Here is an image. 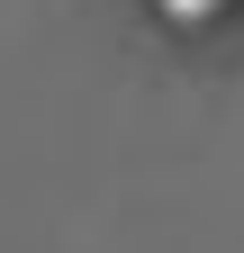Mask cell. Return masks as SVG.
<instances>
[{"label": "cell", "instance_id": "obj_1", "mask_svg": "<svg viewBox=\"0 0 244 253\" xmlns=\"http://www.w3.org/2000/svg\"><path fill=\"white\" fill-rule=\"evenodd\" d=\"M154 9H172V18H217L226 0H154Z\"/></svg>", "mask_w": 244, "mask_h": 253}]
</instances>
